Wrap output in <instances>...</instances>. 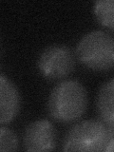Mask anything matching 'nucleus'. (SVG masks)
<instances>
[{
	"mask_svg": "<svg viewBox=\"0 0 114 152\" xmlns=\"http://www.w3.org/2000/svg\"><path fill=\"white\" fill-rule=\"evenodd\" d=\"M113 144H114V141H111L110 142H109L104 152H112L113 151Z\"/></svg>",
	"mask_w": 114,
	"mask_h": 152,
	"instance_id": "10",
	"label": "nucleus"
},
{
	"mask_svg": "<svg viewBox=\"0 0 114 152\" xmlns=\"http://www.w3.org/2000/svg\"><path fill=\"white\" fill-rule=\"evenodd\" d=\"M87 89L77 80H65L52 88L48 101L50 116L56 122L69 124L82 117L88 108Z\"/></svg>",
	"mask_w": 114,
	"mask_h": 152,
	"instance_id": "1",
	"label": "nucleus"
},
{
	"mask_svg": "<svg viewBox=\"0 0 114 152\" xmlns=\"http://www.w3.org/2000/svg\"><path fill=\"white\" fill-rule=\"evenodd\" d=\"M20 108V95L17 88L0 73V125L11 123Z\"/></svg>",
	"mask_w": 114,
	"mask_h": 152,
	"instance_id": "6",
	"label": "nucleus"
},
{
	"mask_svg": "<svg viewBox=\"0 0 114 152\" xmlns=\"http://www.w3.org/2000/svg\"><path fill=\"white\" fill-rule=\"evenodd\" d=\"M23 144L25 150L30 152L55 150L57 132L54 126L46 119L31 123L24 132Z\"/></svg>",
	"mask_w": 114,
	"mask_h": 152,
	"instance_id": "5",
	"label": "nucleus"
},
{
	"mask_svg": "<svg viewBox=\"0 0 114 152\" xmlns=\"http://www.w3.org/2000/svg\"><path fill=\"white\" fill-rule=\"evenodd\" d=\"M114 80L110 79L100 88L96 98V111L99 120L114 129Z\"/></svg>",
	"mask_w": 114,
	"mask_h": 152,
	"instance_id": "7",
	"label": "nucleus"
},
{
	"mask_svg": "<svg viewBox=\"0 0 114 152\" xmlns=\"http://www.w3.org/2000/svg\"><path fill=\"white\" fill-rule=\"evenodd\" d=\"M114 141V129L99 119L77 123L66 132L63 141V151L104 152Z\"/></svg>",
	"mask_w": 114,
	"mask_h": 152,
	"instance_id": "2",
	"label": "nucleus"
},
{
	"mask_svg": "<svg viewBox=\"0 0 114 152\" xmlns=\"http://www.w3.org/2000/svg\"><path fill=\"white\" fill-rule=\"evenodd\" d=\"M113 0H98L94 3V14L97 21L104 27L113 31Z\"/></svg>",
	"mask_w": 114,
	"mask_h": 152,
	"instance_id": "8",
	"label": "nucleus"
},
{
	"mask_svg": "<svg viewBox=\"0 0 114 152\" xmlns=\"http://www.w3.org/2000/svg\"><path fill=\"white\" fill-rule=\"evenodd\" d=\"M19 147L15 132L7 127H0V151H16Z\"/></svg>",
	"mask_w": 114,
	"mask_h": 152,
	"instance_id": "9",
	"label": "nucleus"
},
{
	"mask_svg": "<svg viewBox=\"0 0 114 152\" xmlns=\"http://www.w3.org/2000/svg\"><path fill=\"white\" fill-rule=\"evenodd\" d=\"M75 54L66 45H51L42 51L38 69L44 77L51 80L63 79L74 69Z\"/></svg>",
	"mask_w": 114,
	"mask_h": 152,
	"instance_id": "4",
	"label": "nucleus"
},
{
	"mask_svg": "<svg viewBox=\"0 0 114 152\" xmlns=\"http://www.w3.org/2000/svg\"><path fill=\"white\" fill-rule=\"evenodd\" d=\"M76 58L81 64L95 71H108L114 66V40L104 31L85 34L76 47Z\"/></svg>",
	"mask_w": 114,
	"mask_h": 152,
	"instance_id": "3",
	"label": "nucleus"
}]
</instances>
